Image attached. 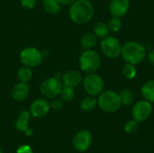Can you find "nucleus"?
I'll list each match as a JSON object with an SVG mask.
<instances>
[{
    "mask_svg": "<svg viewBox=\"0 0 154 153\" xmlns=\"http://www.w3.org/2000/svg\"><path fill=\"white\" fill-rule=\"evenodd\" d=\"M94 14L95 7L89 0H75L69 8V19L79 25L89 23Z\"/></svg>",
    "mask_w": 154,
    "mask_h": 153,
    "instance_id": "nucleus-1",
    "label": "nucleus"
},
{
    "mask_svg": "<svg viewBox=\"0 0 154 153\" xmlns=\"http://www.w3.org/2000/svg\"><path fill=\"white\" fill-rule=\"evenodd\" d=\"M147 56L146 47L136 41H127L122 45L121 57L126 63L134 65L141 64Z\"/></svg>",
    "mask_w": 154,
    "mask_h": 153,
    "instance_id": "nucleus-2",
    "label": "nucleus"
},
{
    "mask_svg": "<svg viewBox=\"0 0 154 153\" xmlns=\"http://www.w3.org/2000/svg\"><path fill=\"white\" fill-rule=\"evenodd\" d=\"M122 106L119 94L114 90H104L97 96V106L106 114L116 113Z\"/></svg>",
    "mask_w": 154,
    "mask_h": 153,
    "instance_id": "nucleus-3",
    "label": "nucleus"
},
{
    "mask_svg": "<svg viewBox=\"0 0 154 153\" xmlns=\"http://www.w3.org/2000/svg\"><path fill=\"white\" fill-rule=\"evenodd\" d=\"M79 65L83 73H95L100 69L101 57L94 50H84L79 55Z\"/></svg>",
    "mask_w": 154,
    "mask_h": 153,
    "instance_id": "nucleus-4",
    "label": "nucleus"
},
{
    "mask_svg": "<svg viewBox=\"0 0 154 153\" xmlns=\"http://www.w3.org/2000/svg\"><path fill=\"white\" fill-rule=\"evenodd\" d=\"M81 85L88 96L95 97H97L105 90V81L97 72L86 74Z\"/></svg>",
    "mask_w": 154,
    "mask_h": 153,
    "instance_id": "nucleus-5",
    "label": "nucleus"
},
{
    "mask_svg": "<svg viewBox=\"0 0 154 153\" xmlns=\"http://www.w3.org/2000/svg\"><path fill=\"white\" fill-rule=\"evenodd\" d=\"M123 43L120 40L112 35H108L101 40L100 50L105 57L110 60H116L121 57Z\"/></svg>",
    "mask_w": 154,
    "mask_h": 153,
    "instance_id": "nucleus-6",
    "label": "nucleus"
},
{
    "mask_svg": "<svg viewBox=\"0 0 154 153\" xmlns=\"http://www.w3.org/2000/svg\"><path fill=\"white\" fill-rule=\"evenodd\" d=\"M63 87L61 79L57 77H50L42 80L39 87L40 94L43 98L53 99L57 97Z\"/></svg>",
    "mask_w": 154,
    "mask_h": 153,
    "instance_id": "nucleus-7",
    "label": "nucleus"
},
{
    "mask_svg": "<svg viewBox=\"0 0 154 153\" xmlns=\"http://www.w3.org/2000/svg\"><path fill=\"white\" fill-rule=\"evenodd\" d=\"M19 59L23 65L32 69L41 65L43 60V53L35 47H26L20 51Z\"/></svg>",
    "mask_w": 154,
    "mask_h": 153,
    "instance_id": "nucleus-8",
    "label": "nucleus"
},
{
    "mask_svg": "<svg viewBox=\"0 0 154 153\" xmlns=\"http://www.w3.org/2000/svg\"><path fill=\"white\" fill-rule=\"evenodd\" d=\"M152 113V104L145 99L135 102L131 110L132 118L139 124L143 123L150 118Z\"/></svg>",
    "mask_w": 154,
    "mask_h": 153,
    "instance_id": "nucleus-9",
    "label": "nucleus"
},
{
    "mask_svg": "<svg viewBox=\"0 0 154 153\" xmlns=\"http://www.w3.org/2000/svg\"><path fill=\"white\" fill-rule=\"evenodd\" d=\"M93 135L88 130H80L73 136L72 146L79 152L87 151L92 145Z\"/></svg>",
    "mask_w": 154,
    "mask_h": 153,
    "instance_id": "nucleus-10",
    "label": "nucleus"
},
{
    "mask_svg": "<svg viewBox=\"0 0 154 153\" xmlns=\"http://www.w3.org/2000/svg\"><path fill=\"white\" fill-rule=\"evenodd\" d=\"M50 102L46 98H36L34 99L30 106L29 112L31 115L34 118H42L48 115L50 112Z\"/></svg>",
    "mask_w": 154,
    "mask_h": 153,
    "instance_id": "nucleus-11",
    "label": "nucleus"
},
{
    "mask_svg": "<svg viewBox=\"0 0 154 153\" xmlns=\"http://www.w3.org/2000/svg\"><path fill=\"white\" fill-rule=\"evenodd\" d=\"M130 6V0H111L108 4V11L112 16L122 18L128 13Z\"/></svg>",
    "mask_w": 154,
    "mask_h": 153,
    "instance_id": "nucleus-12",
    "label": "nucleus"
},
{
    "mask_svg": "<svg viewBox=\"0 0 154 153\" xmlns=\"http://www.w3.org/2000/svg\"><path fill=\"white\" fill-rule=\"evenodd\" d=\"M83 80V75L79 70H69L62 74L61 77V82L63 86H68L73 88L78 87L82 84Z\"/></svg>",
    "mask_w": 154,
    "mask_h": 153,
    "instance_id": "nucleus-13",
    "label": "nucleus"
},
{
    "mask_svg": "<svg viewBox=\"0 0 154 153\" xmlns=\"http://www.w3.org/2000/svg\"><path fill=\"white\" fill-rule=\"evenodd\" d=\"M30 93V87L28 83L18 82L11 90V97L13 100L16 102H23L24 101Z\"/></svg>",
    "mask_w": 154,
    "mask_h": 153,
    "instance_id": "nucleus-14",
    "label": "nucleus"
},
{
    "mask_svg": "<svg viewBox=\"0 0 154 153\" xmlns=\"http://www.w3.org/2000/svg\"><path fill=\"white\" fill-rule=\"evenodd\" d=\"M31 114L29 110H23L17 115L14 123V127L17 131L24 133L29 128V123L31 120Z\"/></svg>",
    "mask_w": 154,
    "mask_h": 153,
    "instance_id": "nucleus-15",
    "label": "nucleus"
},
{
    "mask_svg": "<svg viewBox=\"0 0 154 153\" xmlns=\"http://www.w3.org/2000/svg\"><path fill=\"white\" fill-rule=\"evenodd\" d=\"M97 44V37L92 32H86L81 36L80 47L82 50H93Z\"/></svg>",
    "mask_w": 154,
    "mask_h": 153,
    "instance_id": "nucleus-16",
    "label": "nucleus"
},
{
    "mask_svg": "<svg viewBox=\"0 0 154 153\" xmlns=\"http://www.w3.org/2000/svg\"><path fill=\"white\" fill-rule=\"evenodd\" d=\"M141 95L143 99L154 104V79H150L143 83L141 87Z\"/></svg>",
    "mask_w": 154,
    "mask_h": 153,
    "instance_id": "nucleus-17",
    "label": "nucleus"
},
{
    "mask_svg": "<svg viewBox=\"0 0 154 153\" xmlns=\"http://www.w3.org/2000/svg\"><path fill=\"white\" fill-rule=\"evenodd\" d=\"M97 106V99L95 96H88L81 99L79 103V108L85 113H90L94 111Z\"/></svg>",
    "mask_w": 154,
    "mask_h": 153,
    "instance_id": "nucleus-18",
    "label": "nucleus"
},
{
    "mask_svg": "<svg viewBox=\"0 0 154 153\" xmlns=\"http://www.w3.org/2000/svg\"><path fill=\"white\" fill-rule=\"evenodd\" d=\"M109 32L110 31L108 25L105 22H97L93 26V33L97 37V39H104L109 35Z\"/></svg>",
    "mask_w": 154,
    "mask_h": 153,
    "instance_id": "nucleus-19",
    "label": "nucleus"
},
{
    "mask_svg": "<svg viewBox=\"0 0 154 153\" xmlns=\"http://www.w3.org/2000/svg\"><path fill=\"white\" fill-rule=\"evenodd\" d=\"M33 73H32V69L27 66H22L18 69L16 72V77L19 82H23V83H28L32 78Z\"/></svg>",
    "mask_w": 154,
    "mask_h": 153,
    "instance_id": "nucleus-20",
    "label": "nucleus"
},
{
    "mask_svg": "<svg viewBox=\"0 0 154 153\" xmlns=\"http://www.w3.org/2000/svg\"><path fill=\"white\" fill-rule=\"evenodd\" d=\"M42 5L44 11L50 14H57L61 10V5L57 0H42Z\"/></svg>",
    "mask_w": 154,
    "mask_h": 153,
    "instance_id": "nucleus-21",
    "label": "nucleus"
},
{
    "mask_svg": "<svg viewBox=\"0 0 154 153\" xmlns=\"http://www.w3.org/2000/svg\"><path fill=\"white\" fill-rule=\"evenodd\" d=\"M118 94H119V96H120V99H121V102H122L123 106H129L134 104V92L131 89L123 88Z\"/></svg>",
    "mask_w": 154,
    "mask_h": 153,
    "instance_id": "nucleus-22",
    "label": "nucleus"
},
{
    "mask_svg": "<svg viewBox=\"0 0 154 153\" xmlns=\"http://www.w3.org/2000/svg\"><path fill=\"white\" fill-rule=\"evenodd\" d=\"M122 74L126 79L132 80L137 76V68L134 64L125 62L122 67Z\"/></svg>",
    "mask_w": 154,
    "mask_h": 153,
    "instance_id": "nucleus-23",
    "label": "nucleus"
},
{
    "mask_svg": "<svg viewBox=\"0 0 154 153\" xmlns=\"http://www.w3.org/2000/svg\"><path fill=\"white\" fill-rule=\"evenodd\" d=\"M59 96L63 102H67V103L71 102L74 100V98L76 96L75 88L68 87V86H63Z\"/></svg>",
    "mask_w": 154,
    "mask_h": 153,
    "instance_id": "nucleus-24",
    "label": "nucleus"
},
{
    "mask_svg": "<svg viewBox=\"0 0 154 153\" xmlns=\"http://www.w3.org/2000/svg\"><path fill=\"white\" fill-rule=\"evenodd\" d=\"M107 25H108V28H109V31L110 32H112L114 33H116V32H119L120 30L122 29L123 22H122V20H121L120 17L112 16L108 20Z\"/></svg>",
    "mask_w": 154,
    "mask_h": 153,
    "instance_id": "nucleus-25",
    "label": "nucleus"
},
{
    "mask_svg": "<svg viewBox=\"0 0 154 153\" xmlns=\"http://www.w3.org/2000/svg\"><path fill=\"white\" fill-rule=\"evenodd\" d=\"M138 128H139V123L133 118L127 121L124 125V131L127 134H134V133L137 132Z\"/></svg>",
    "mask_w": 154,
    "mask_h": 153,
    "instance_id": "nucleus-26",
    "label": "nucleus"
},
{
    "mask_svg": "<svg viewBox=\"0 0 154 153\" xmlns=\"http://www.w3.org/2000/svg\"><path fill=\"white\" fill-rule=\"evenodd\" d=\"M51 101L50 102V107L51 109L54 110V111H59L63 107V101L60 98H53L51 99Z\"/></svg>",
    "mask_w": 154,
    "mask_h": 153,
    "instance_id": "nucleus-27",
    "label": "nucleus"
},
{
    "mask_svg": "<svg viewBox=\"0 0 154 153\" xmlns=\"http://www.w3.org/2000/svg\"><path fill=\"white\" fill-rule=\"evenodd\" d=\"M21 5L26 10H32L36 6L37 0H20Z\"/></svg>",
    "mask_w": 154,
    "mask_h": 153,
    "instance_id": "nucleus-28",
    "label": "nucleus"
},
{
    "mask_svg": "<svg viewBox=\"0 0 154 153\" xmlns=\"http://www.w3.org/2000/svg\"><path fill=\"white\" fill-rule=\"evenodd\" d=\"M15 153H33V151H32V149L31 148V146H29L27 144H23V145H21L20 147H18Z\"/></svg>",
    "mask_w": 154,
    "mask_h": 153,
    "instance_id": "nucleus-29",
    "label": "nucleus"
},
{
    "mask_svg": "<svg viewBox=\"0 0 154 153\" xmlns=\"http://www.w3.org/2000/svg\"><path fill=\"white\" fill-rule=\"evenodd\" d=\"M146 58L148 59L149 62H150L152 66H154V49L151 50L149 52H147V56H146Z\"/></svg>",
    "mask_w": 154,
    "mask_h": 153,
    "instance_id": "nucleus-30",
    "label": "nucleus"
},
{
    "mask_svg": "<svg viewBox=\"0 0 154 153\" xmlns=\"http://www.w3.org/2000/svg\"><path fill=\"white\" fill-rule=\"evenodd\" d=\"M75 0H57V2L62 6V5H70Z\"/></svg>",
    "mask_w": 154,
    "mask_h": 153,
    "instance_id": "nucleus-31",
    "label": "nucleus"
},
{
    "mask_svg": "<svg viewBox=\"0 0 154 153\" xmlns=\"http://www.w3.org/2000/svg\"><path fill=\"white\" fill-rule=\"evenodd\" d=\"M24 133H25L26 136H32V130L30 129V128H28V129L24 132Z\"/></svg>",
    "mask_w": 154,
    "mask_h": 153,
    "instance_id": "nucleus-32",
    "label": "nucleus"
},
{
    "mask_svg": "<svg viewBox=\"0 0 154 153\" xmlns=\"http://www.w3.org/2000/svg\"><path fill=\"white\" fill-rule=\"evenodd\" d=\"M0 153H4V152H3V151H2L1 149H0Z\"/></svg>",
    "mask_w": 154,
    "mask_h": 153,
    "instance_id": "nucleus-33",
    "label": "nucleus"
}]
</instances>
